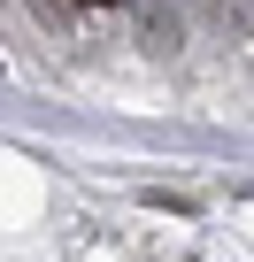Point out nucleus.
Masks as SVG:
<instances>
[{
    "label": "nucleus",
    "instance_id": "obj_1",
    "mask_svg": "<svg viewBox=\"0 0 254 262\" xmlns=\"http://www.w3.org/2000/svg\"><path fill=\"white\" fill-rule=\"evenodd\" d=\"M85 8H100V0H85Z\"/></svg>",
    "mask_w": 254,
    "mask_h": 262
}]
</instances>
